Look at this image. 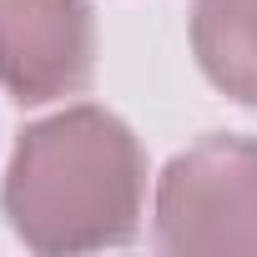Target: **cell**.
Returning <instances> with one entry per match:
<instances>
[{
    "label": "cell",
    "mask_w": 257,
    "mask_h": 257,
    "mask_svg": "<svg viewBox=\"0 0 257 257\" xmlns=\"http://www.w3.org/2000/svg\"><path fill=\"white\" fill-rule=\"evenodd\" d=\"M6 217L36 252L126 242L142 217L137 137L96 106L31 126L6 172Z\"/></svg>",
    "instance_id": "1"
},
{
    "label": "cell",
    "mask_w": 257,
    "mask_h": 257,
    "mask_svg": "<svg viewBox=\"0 0 257 257\" xmlns=\"http://www.w3.org/2000/svg\"><path fill=\"white\" fill-rule=\"evenodd\" d=\"M157 247L257 252V142L207 137L162 172Z\"/></svg>",
    "instance_id": "2"
},
{
    "label": "cell",
    "mask_w": 257,
    "mask_h": 257,
    "mask_svg": "<svg viewBox=\"0 0 257 257\" xmlns=\"http://www.w3.org/2000/svg\"><path fill=\"white\" fill-rule=\"evenodd\" d=\"M91 61L96 31L81 0H0V81L16 101L81 91Z\"/></svg>",
    "instance_id": "3"
},
{
    "label": "cell",
    "mask_w": 257,
    "mask_h": 257,
    "mask_svg": "<svg viewBox=\"0 0 257 257\" xmlns=\"http://www.w3.org/2000/svg\"><path fill=\"white\" fill-rule=\"evenodd\" d=\"M192 46L212 86L257 106V0H197Z\"/></svg>",
    "instance_id": "4"
}]
</instances>
